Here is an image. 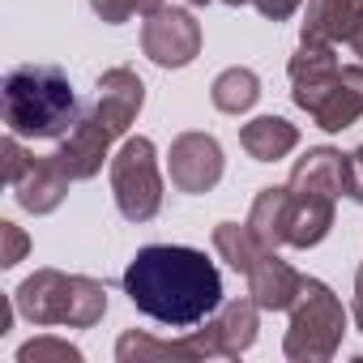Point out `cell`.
Masks as SVG:
<instances>
[{"instance_id":"obj_25","label":"cell","mask_w":363,"mask_h":363,"mask_svg":"<svg viewBox=\"0 0 363 363\" xmlns=\"http://www.w3.org/2000/svg\"><path fill=\"white\" fill-rule=\"evenodd\" d=\"M189 5H210V0H189Z\"/></svg>"},{"instance_id":"obj_11","label":"cell","mask_w":363,"mask_h":363,"mask_svg":"<svg viewBox=\"0 0 363 363\" xmlns=\"http://www.w3.org/2000/svg\"><path fill=\"white\" fill-rule=\"evenodd\" d=\"M167 171L175 193H210L223 179V145L210 133H184L171 141Z\"/></svg>"},{"instance_id":"obj_13","label":"cell","mask_w":363,"mask_h":363,"mask_svg":"<svg viewBox=\"0 0 363 363\" xmlns=\"http://www.w3.org/2000/svg\"><path fill=\"white\" fill-rule=\"evenodd\" d=\"M359 116H363V65H346V69H337V77L325 90V99L312 107V120L325 133H342Z\"/></svg>"},{"instance_id":"obj_7","label":"cell","mask_w":363,"mask_h":363,"mask_svg":"<svg viewBox=\"0 0 363 363\" xmlns=\"http://www.w3.org/2000/svg\"><path fill=\"white\" fill-rule=\"evenodd\" d=\"M342 333H346V308L337 303V295L325 282L303 278V286L291 303V329H286V346H282L286 359L325 363L342 346Z\"/></svg>"},{"instance_id":"obj_22","label":"cell","mask_w":363,"mask_h":363,"mask_svg":"<svg viewBox=\"0 0 363 363\" xmlns=\"http://www.w3.org/2000/svg\"><path fill=\"white\" fill-rule=\"evenodd\" d=\"M299 5H303V0H257V9H261L269 22H286Z\"/></svg>"},{"instance_id":"obj_12","label":"cell","mask_w":363,"mask_h":363,"mask_svg":"<svg viewBox=\"0 0 363 363\" xmlns=\"http://www.w3.org/2000/svg\"><path fill=\"white\" fill-rule=\"evenodd\" d=\"M337 56H333V48L329 43H303L299 48V56L291 60V86H295V103L312 116V107L325 99V90L333 86V77H337Z\"/></svg>"},{"instance_id":"obj_19","label":"cell","mask_w":363,"mask_h":363,"mask_svg":"<svg viewBox=\"0 0 363 363\" xmlns=\"http://www.w3.org/2000/svg\"><path fill=\"white\" fill-rule=\"evenodd\" d=\"M90 9H94L107 26H120V22H128L133 13H154V9H162V0H90Z\"/></svg>"},{"instance_id":"obj_23","label":"cell","mask_w":363,"mask_h":363,"mask_svg":"<svg viewBox=\"0 0 363 363\" xmlns=\"http://www.w3.org/2000/svg\"><path fill=\"white\" fill-rule=\"evenodd\" d=\"M350 316H354V325H359V333H363V265H359V274H354V303H350Z\"/></svg>"},{"instance_id":"obj_14","label":"cell","mask_w":363,"mask_h":363,"mask_svg":"<svg viewBox=\"0 0 363 363\" xmlns=\"http://www.w3.org/2000/svg\"><path fill=\"white\" fill-rule=\"evenodd\" d=\"M363 22V0H308L303 13V43H350L354 26Z\"/></svg>"},{"instance_id":"obj_16","label":"cell","mask_w":363,"mask_h":363,"mask_svg":"<svg viewBox=\"0 0 363 363\" xmlns=\"http://www.w3.org/2000/svg\"><path fill=\"white\" fill-rule=\"evenodd\" d=\"M210 99H214V107H218V111L240 116V111H248V107L261 99V77H257L252 69H227V73H218V77H214Z\"/></svg>"},{"instance_id":"obj_2","label":"cell","mask_w":363,"mask_h":363,"mask_svg":"<svg viewBox=\"0 0 363 363\" xmlns=\"http://www.w3.org/2000/svg\"><path fill=\"white\" fill-rule=\"evenodd\" d=\"M145 103V86L133 69H107L94 86V103L82 107V120L73 124V133L60 141L56 158L65 162V171L73 179H90L103 171V158L111 150L116 137L128 133V124L137 120Z\"/></svg>"},{"instance_id":"obj_3","label":"cell","mask_w":363,"mask_h":363,"mask_svg":"<svg viewBox=\"0 0 363 363\" xmlns=\"http://www.w3.org/2000/svg\"><path fill=\"white\" fill-rule=\"evenodd\" d=\"M82 120L77 90L56 65H22L5 77V124L13 137L65 141Z\"/></svg>"},{"instance_id":"obj_6","label":"cell","mask_w":363,"mask_h":363,"mask_svg":"<svg viewBox=\"0 0 363 363\" xmlns=\"http://www.w3.org/2000/svg\"><path fill=\"white\" fill-rule=\"evenodd\" d=\"M214 248L223 252V261H231L235 274L248 278V295L261 303V312H286L303 286V278L269 248L252 235V227L244 223H223L214 227Z\"/></svg>"},{"instance_id":"obj_9","label":"cell","mask_w":363,"mask_h":363,"mask_svg":"<svg viewBox=\"0 0 363 363\" xmlns=\"http://www.w3.org/2000/svg\"><path fill=\"white\" fill-rule=\"evenodd\" d=\"M0 154H5V179L9 189L18 197L22 210L30 214H52L65 197H69V184L73 175L65 171V162L52 154V158H39V154H26L22 150V137H5V145H0Z\"/></svg>"},{"instance_id":"obj_8","label":"cell","mask_w":363,"mask_h":363,"mask_svg":"<svg viewBox=\"0 0 363 363\" xmlns=\"http://www.w3.org/2000/svg\"><path fill=\"white\" fill-rule=\"evenodd\" d=\"M111 193L128 223H150L162 206V175L150 137H128L111 158Z\"/></svg>"},{"instance_id":"obj_20","label":"cell","mask_w":363,"mask_h":363,"mask_svg":"<svg viewBox=\"0 0 363 363\" xmlns=\"http://www.w3.org/2000/svg\"><path fill=\"white\" fill-rule=\"evenodd\" d=\"M0 244H5V248H0V265H18L22 257H26V248H30V240H26V231L18 227V223H0Z\"/></svg>"},{"instance_id":"obj_1","label":"cell","mask_w":363,"mask_h":363,"mask_svg":"<svg viewBox=\"0 0 363 363\" xmlns=\"http://www.w3.org/2000/svg\"><path fill=\"white\" fill-rule=\"evenodd\" d=\"M124 295L137 312L167 329H193L223 308V274L197 248L150 244L128 261Z\"/></svg>"},{"instance_id":"obj_15","label":"cell","mask_w":363,"mask_h":363,"mask_svg":"<svg viewBox=\"0 0 363 363\" xmlns=\"http://www.w3.org/2000/svg\"><path fill=\"white\" fill-rule=\"evenodd\" d=\"M240 145L257 162H274V158H286L299 145V128L286 124L282 116H261V120H252V124L240 128Z\"/></svg>"},{"instance_id":"obj_26","label":"cell","mask_w":363,"mask_h":363,"mask_svg":"<svg viewBox=\"0 0 363 363\" xmlns=\"http://www.w3.org/2000/svg\"><path fill=\"white\" fill-rule=\"evenodd\" d=\"M227 5H248V0H227Z\"/></svg>"},{"instance_id":"obj_18","label":"cell","mask_w":363,"mask_h":363,"mask_svg":"<svg viewBox=\"0 0 363 363\" xmlns=\"http://www.w3.org/2000/svg\"><path fill=\"white\" fill-rule=\"evenodd\" d=\"M48 359H56V363H82V350L69 346V342H60V337H35V342H26L18 350V363H48Z\"/></svg>"},{"instance_id":"obj_10","label":"cell","mask_w":363,"mask_h":363,"mask_svg":"<svg viewBox=\"0 0 363 363\" xmlns=\"http://www.w3.org/2000/svg\"><path fill=\"white\" fill-rule=\"evenodd\" d=\"M141 52L158 65V69H184L197 60L201 52V26L189 9H154L145 13L141 26Z\"/></svg>"},{"instance_id":"obj_24","label":"cell","mask_w":363,"mask_h":363,"mask_svg":"<svg viewBox=\"0 0 363 363\" xmlns=\"http://www.w3.org/2000/svg\"><path fill=\"white\" fill-rule=\"evenodd\" d=\"M350 48H354V56H359V60H363V22H359V26H354V35H350Z\"/></svg>"},{"instance_id":"obj_21","label":"cell","mask_w":363,"mask_h":363,"mask_svg":"<svg viewBox=\"0 0 363 363\" xmlns=\"http://www.w3.org/2000/svg\"><path fill=\"white\" fill-rule=\"evenodd\" d=\"M346 197L363 206V145L354 154H346Z\"/></svg>"},{"instance_id":"obj_17","label":"cell","mask_w":363,"mask_h":363,"mask_svg":"<svg viewBox=\"0 0 363 363\" xmlns=\"http://www.w3.org/2000/svg\"><path fill=\"white\" fill-rule=\"evenodd\" d=\"M248 227L261 244L278 248L286 244V189H261V197L252 201V214H248Z\"/></svg>"},{"instance_id":"obj_4","label":"cell","mask_w":363,"mask_h":363,"mask_svg":"<svg viewBox=\"0 0 363 363\" xmlns=\"http://www.w3.org/2000/svg\"><path fill=\"white\" fill-rule=\"evenodd\" d=\"M346 193V154L320 145L308 150L286 184V244L312 248L333 227V201Z\"/></svg>"},{"instance_id":"obj_5","label":"cell","mask_w":363,"mask_h":363,"mask_svg":"<svg viewBox=\"0 0 363 363\" xmlns=\"http://www.w3.org/2000/svg\"><path fill=\"white\" fill-rule=\"evenodd\" d=\"M18 312L30 325H69V329H90L107 312V286L82 274H60V269H39L30 274L18 295Z\"/></svg>"}]
</instances>
